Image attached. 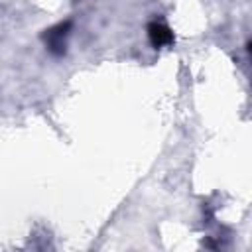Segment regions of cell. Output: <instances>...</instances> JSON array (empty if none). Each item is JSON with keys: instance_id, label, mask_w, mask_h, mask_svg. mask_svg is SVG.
Returning <instances> with one entry per match:
<instances>
[{"instance_id": "1", "label": "cell", "mask_w": 252, "mask_h": 252, "mask_svg": "<svg viewBox=\"0 0 252 252\" xmlns=\"http://www.w3.org/2000/svg\"><path fill=\"white\" fill-rule=\"evenodd\" d=\"M150 37H152L154 45H163V43L171 41V32L161 24H152L150 26Z\"/></svg>"}]
</instances>
